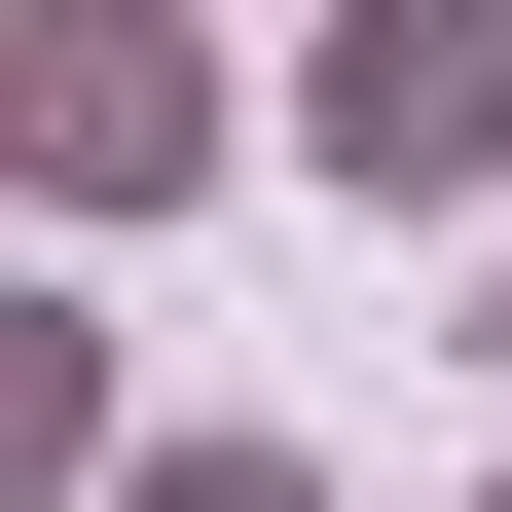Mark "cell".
I'll list each match as a JSON object with an SVG mask.
<instances>
[{
	"mask_svg": "<svg viewBox=\"0 0 512 512\" xmlns=\"http://www.w3.org/2000/svg\"><path fill=\"white\" fill-rule=\"evenodd\" d=\"M220 147H293V74H220L183 0H0V220H74V256H147Z\"/></svg>",
	"mask_w": 512,
	"mask_h": 512,
	"instance_id": "6da1fadb",
	"label": "cell"
},
{
	"mask_svg": "<svg viewBox=\"0 0 512 512\" xmlns=\"http://www.w3.org/2000/svg\"><path fill=\"white\" fill-rule=\"evenodd\" d=\"M476 366H512V220H476Z\"/></svg>",
	"mask_w": 512,
	"mask_h": 512,
	"instance_id": "5b68a950",
	"label": "cell"
},
{
	"mask_svg": "<svg viewBox=\"0 0 512 512\" xmlns=\"http://www.w3.org/2000/svg\"><path fill=\"white\" fill-rule=\"evenodd\" d=\"M293 183L330 220H512V0H293Z\"/></svg>",
	"mask_w": 512,
	"mask_h": 512,
	"instance_id": "7a4b0ae2",
	"label": "cell"
},
{
	"mask_svg": "<svg viewBox=\"0 0 512 512\" xmlns=\"http://www.w3.org/2000/svg\"><path fill=\"white\" fill-rule=\"evenodd\" d=\"M476 512H512V476H476Z\"/></svg>",
	"mask_w": 512,
	"mask_h": 512,
	"instance_id": "8992f818",
	"label": "cell"
},
{
	"mask_svg": "<svg viewBox=\"0 0 512 512\" xmlns=\"http://www.w3.org/2000/svg\"><path fill=\"white\" fill-rule=\"evenodd\" d=\"M74 476H110V330L0 256V512H74Z\"/></svg>",
	"mask_w": 512,
	"mask_h": 512,
	"instance_id": "3957f363",
	"label": "cell"
},
{
	"mask_svg": "<svg viewBox=\"0 0 512 512\" xmlns=\"http://www.w3.org/2000/svg\"><path fill=\"white\" fill-rule=\"evenodd\" d=\"M110 512H330L293 439H110Z\"/></svg>",
	"mask_w": 512,
	"mask_h": 512,
	"instance_id": "277c9868",
	"label": "cell"
}]
</instances>
